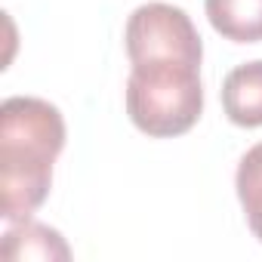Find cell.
I'll return each mask as SVG.
<instances>
[{"label":"cell","instance_id":"4","mask_svg":"<svg viewBox=\"0 0 262 262\" xmlns=\"http://www.w3.org/2000/svg\"><path fill=\"white\" fill-rule=\"evenodd\" d=\"M222 111L234 126H262V59L231 68L222 80Z\"/></svg>","mask_w":262,"mask_h":262},{"label":"cell","instance_id":"3","mask_svg":"<svg viewBox=\"0 0 262 262\" xmlns=\"http://www.w3.org/2000/svg\"><path fill=\"white\" fill-rule=\"evenodd\" d=\"M123 43L133 65L185 62L201 68V59H204V43L191 16L173 4H161V0L133 10V16L126 19Z\"/></svg>","mask_w":262,"mask_h":262},{"label":"cell","instance_id":"7","mask_svg":"<svg viewBox=\"0 0 262 262\" xmlns=\"http://www.w3.org/2000/svg\"><path fill=\"white\" fill-rule=\"evenodd\" d=\"M234 188H237V201L244 207L247 225L262 244V142L241 158L234 173Z\"/></svg>","mask_w":262,"mask_h":262},{"label":"cell","instance_id":"1","mask_svg":"<svg viewBox=\"0 0 262 262\" xmlns=\"http://www.w3.org/2000/svg\"><path fill=\"white\" fill-rule=\"evenodd\" d=\"M62 148L65 120L56 105L34 96H10L0 105V216L7 222L40 210Z\"/></svg>","mask_w":262,"mask_h":262},{"label":"cell","instance_id":"6","mask_svg":"<svg viewBox=\"0 0 262 262\" xmlns=\"http://www.w3.org/2000/svg\"><path fill=\"white\" fill-rule=\"evenodd\" d=\"M4 256L10 262H22V259L53 262V259H68L71 250L56 228L22 219V222H13V228L4 234Z\"/></svg>","mask_w":262,"mask_h":262},{"label":"cell","instance_id":"2","mask_svg":"<svg viewBox=\"0 0 262 262\" xmlns=\"http://www.w3.org/2000/svg\"><path fill=\"white\" fill-rule=\"evenodd\" d=\"M126 114L151 139L182 136L201 120V68L185 62H142L126 77Z\"/></svg>","mask_w":262,"mask_h":262},{"label":"cell","instance_id":"5","mask_svg":"<svg viewBox=\"0 0 262 262\" xmlns=\"http://www.w3.org/2000/svg\"><path fill=\"white\" fill-rule=\"evenodd\" d=\"M216 34L231 43H262V0H204Z\"/></svg>","mask_w":262,"mask_h":262}]
</instances>
